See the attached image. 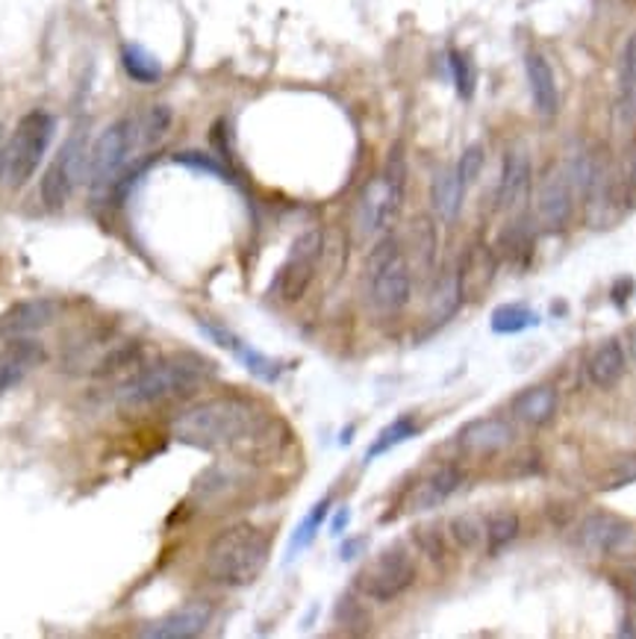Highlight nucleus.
<instances>
[{
	"mask_svg": "<svg viewBox=\"0 0 636 639\" xmlns=\"http://www.w3.org/2000/svg\"><path fill=\"white\" fill-rule=\"evenodd\" d=\"M265 413L242 396L206 398L201 404L189 407L171 424L174 440L201 452H227L260 436Z\"/></svg>",
	"mask_w": 636,
	"mask_h": 639,
	"instance_id": "nucleus-1",
	"label": "nucleus"
},
{
	"mask_svg": "<svg viewBox=\"0 0 636 639\" xmlns=\"http://www.w3.org/2000/svg\"><path fill=\"white\" fill-rule=\"evenodd\" d=\"M213 377H216V363L213 360H206L204 354H195V351H180V354H169V357L157 360L154 366L141 368L133 377H127L118 386L115 398L127 410L166 404V401H174V398L192 396Z\"/></svg>",
	"mask_w": 636,
	"mask_h": 639,
	"instance_id": "nucleus-2",
	"label": "nucleus"
},
{
	"mask_svg": "<svg viewBox=\"0 0 636 639\" xmlns=\"http://www.w3.org/2000/svg\"><path fill=\"white\" fill-rule=\"evenodd\" d=\"M272 536L257 525H230L206 546L204 572L218 586H251L269 566Z\"/></svg>",
	"mask_w": 636,
	"mask_h": 639,
	"instance_id": "nucleus-3",
	"label": "nucleus"
},
{
	"mask_svg": "<svg viewBox=\"0 0 636 639\" xmlns=\"http://www.w3.org/2000/svg\"><path fill=\"white\" fill-rule=\"evenodd\" d=\"M54 133H57V118L45 110H33L15 124V130L7 141V160H3L7 186L21 189L36 178L38 166L54 141Z\"/></svg>",
	"mask_w": 636,
	"mask_h": 639,
	"instance_id": "nucleus-4",
	"label": "nucleus"
},
{
	"mask_svg": "<svg viewBox=\"0 0 636 639\" xmlns=\"http://www.w3.org/2000/svg\"><path fill=\"white\" fill-rule=\"evenodd\" d=\"M365 283H368V301L377 312H398L407 307L412 295V272L398 239L386 236L372 251L365 263Z\"/></svg>",
	"mask_w": 636,
	"mask_h": 639,
	"instance_id": "nucleus-5",
	"label": "nucleus"
},
{
	"mask_svg": "<svg viewBox=\"0 0 636 639\" xmlns=\"http://www.w3.org/2000/svg\"><path fill=\"white\" fill-rule=\"evenodd\" d=\"M139 127L136 118H122V122L110 124L106 130L94 139L89 148V169H86V180L94 195L113 192L127 166H130L133 153L139 151Z\"/></svg>",
	"mask_w": 636,
	"mask_h": 639,
	"instance_id": "nucleus-6",
	"label": "nucleus"
},
{
	"mask_svg": "<svg viewBox=\"0 0 636 639\" xmlns=\"http://www.w3.org/2000/svg\"><path fill=\"white\" fill-rule=\"evenodd\" d=\"M419 578V566L416 557L404 543L386 546L381 555H375L368 563L356 572L354 590L368 602L389 604L395 598H401L412 583Z\"/></svg>",
	"mask_w": 636,
	"mask_h": 639,
	"instance_id": "nucleus-7",
	"label": "nucleus"
},
{
	"mask_svg": "<svg viewBox=\"0 0 636 639\" xmlns=\"http://www.w3.org/2000/svg\"><path fill=\"white\" fill-rule=\"evenodd\" d=\"M86 169H89V136H86L83 127H77L63 148L57 151V157L50 160V166L42 174V183H38V198L47 209H63L68 201L75 198L77 186L83 183Z\"/></svg>",
	"mask_w": 636,
	"mask_h": 639,
	"instance_id": "nucleus-8",
	"label": "nucleus"
},
{
	"mask_svg": "<svg viewBox=\"0 0 636 639\" xmlns=\"http://www.w3.org/2000/svg\"><path fill=\"white\" fill-rule=\"evenodd\" d=\"M321 251H325V236H321L318 227L304 230L292 242L289 254L283 260L281 272H277L272 286V292L283 304H295L307 295L309 283H313L318 272V263H321Z\"/></svg>",
	"mask_w": 636,
	"mask_h": 639,
	"instance_id": "nucleus-9",
	"label": "nucleus"
},
{
	"mask_svg": "<svg viewBox=\"0 0 636 639\" xmlns=\"http://www.w3.org/2000/svg\"><path fill=\"white\" fill-rule=\"evenodd\" d=\"M404 198V166L401 160L389 162V169L368 183V189L360 198V207H356V225H360V233L375 236L381 233L393 216L398 213Z\"/></svg>",
	"mask_w": 636,
	"mask_h": 639,
	"instance_id": "nucleus-10",
	"label": "nucleus"
},
{
	"mask_svg": "<svg viewBox=\"0 0 636 639\" xmlns=\"http://www.w3.org/2000/svg\"><path fill=\"white\" fill-rule=\"evenodd\" d=\"M631 534H634V525L627 518L601 510V513H590V516L580 518L578 530H575V543L587 555H616L618 548L627 546Z\"/></svg>",
	"mask_w": 636,
	"mask_h": 639,
	"instance_id": "nucleus-11",
	"label": "nucleus"
},
{
	"mask_svg": "<svg viewBox=\"0 0 636 639\" xmlns=\"http://www.w3.org/2000/svg\"><path fill=\"white\" fill-rule=\"evenodd\" d=\"M571 178L566 171L552 169L540 183L536 192V218L543 225L545 233H560L566 230L571 218V207H575V192H571Z\"/></svg>",
	"mask_w": 636,
	"mask_h": 639,
	"instance_id": "nucleus-12",
	"label": "nucleus"
},
{
	"mask_svg": "<svg viewBox=\"0 0 636 639\" xmlns=\"http://www.w3.org/2000/svg\"><path fill=\"white\" fill-rule=\"evenodd\" d=\"M209 621H213V604L204 602V598H195V602L180 604V607H174L171 613H166L162 619L150 621L148 628L139 630V637L192 639V637H201Z\"/></svg>",
	"mask_w": 636,
	"mask_h": 639,
	"instance_id": "nucleus-13",
	"label": "nucleus"
},
{
	"mask_svg": "<svg viewBox=\"0 0 636 639\" xmlns=\"http://www.w3.org/2000/svg\"><path fill=\"white\" fill-rule=\"evenodd\" d=\"M459 483H463V469H459L457 463H440V466H433V469L407 492L404 510H410V513H424V510L442 507V504L457 492Z\"/></svg>",
	"mask_w": 636,
	"mask_h": 639,
	"instance_id": "nucleus-14",
	"label": "nucleus"
},
{
	"mask_svg": "<svg viewBox=\"0 0 636 639\" xmlns=\"http://www.w3.org/2000/svg\"><path fill=\"white\" fill-rule=\"evenodd\" d=\"M59 319V304L54 298H30L12 304L10 310L0 312V339H24L38 330L50 328Z\"/></svg>",
	"mask_w": 636,
	"mask_h": 639,
	"instance_id": "nucleus-15",
	"label": "nucleus"
},
{
	"mask_svg": "<svg viewBox=\"0 0 636 639\" xmlns=\"http://www.w3.org/2000/svg\"><path fill=\"white\" fill-rule=\"evenodd\" d=\"M515 433L513 427L504 422V419H477V422H468L463 431L457 433V448L466 457H496L513 445Z\"/></svg>",
	"mask_w": 636,
	"mask_h": 639,
	"instance_id": "nucleus-16",
	"label": "nucleus"
},
{
	"mask_svg": "<svg viewBox=\"0 0 636 639\" xmlns=\"http://www.w3.org/2000/svg\"><path fill=\"white\" fill-rule=\"evenodd\" d=\"M45 349L33 336L7 339L0 345V396H7L12 386H19L36 366L45 363Z\"/></svg>",
	"mask_w": 636,
	"mask_h": 639,
	"instance_id": "nucleus-17",
	"label": "nucleus"
},
{
	"mask_svg": "<svg viewBox=\"0 0 636 639\" xmlns=\"http://www.w3.org/2000/svg\"><path fill=\"white\" fill-rule=\"evenodd\" d=\"M524 75H527V85H531V98H534L536 113L543 118H554L560 110V89H557V77L545 54L531 50L524 57Z\"/></svg>",
	"mask_w": 636,
	"mask_h": 639,
	"instance_id": "nucleus-18",
	"label": "nucleus"
},
{
	"mask_svg": "<svg viewBox=\"0 0 636 639\" xmlns=\"http://www.w3.org/2000/svg\"><path fill=\"white\" fill-rule=\"evenodd\" d=\"M531 174H534V169H531V157H527L522 148L507 151L501 180H498L496 207L498 209L519 207V204L527 198V192H531Z\"/></svg>",
	"mask_w": 636,
	"mask_h": 639,
	"instance_id": "nucleus-19",
	"label": "nucleus"
},
{
	"mask_svg": "<svg viewBox=\"0 0 636 639\" xmlns=\"http://www.w3.org/2000/svg\"><path fill=\"white\" fill-rule=\"evenodd\" d=\"M557 404L560 401H557L554 386H531V389H524L522 396L513 401V413L527 427H545V424L554 422Z\"/></svg>",
	"mask_w": 636,
	"mask_h": 639,
	"instance_id": "nucleus-20",
	"label": "nucleus"
},
{
	"mask_svg": "<svg viewBox=\"0 0 636 639\" xmlns=\"http://www.w3.org/2000/svg\"><path fill=\"white\" fill-rule=\"evenodd\" d=\"M625 349H622V342L618 339H607V342H601L599 349L592 351V357L587 360V377H590L592 386H599V389H610V386H616L625 375Z\"/></svg>",
	"mask_w": 636,
	"mask_h": 639,
	"instance_id": "nucleus-21",
	"label": "nucleus"
},
{
	"mask_svg": "<svg viewBox=\"0 0 636 639\" xmlns=\"http://www.w3.org/2000/svg\"><path fill=\"white\" fill-rule=\"evenodd\" d=\"M433 209L442 221H457L459 209H463V198H466V186L459 183L457 169H445L433 178L431 186Z\"/></svg>",
	"mask_w": 636,
	"mask_h": 639,
	"instance_id": "nucleus-22",
	"label": "nucleus"
},
{
	"mask_svg": "<svg viewBox=\"0 0 636 639\" xmlns=\"http://www.w3.org/2000/svg\"><path fill=\"white\" fill-rule=\"evenodd\" d=\"M412 436H419V424H416V419H412V415H398V419L386 424L384 431L375 436V442L368 445V452H365V463L384 457V454H389L393 448L404 445V442H410Z\"/></svg>",
	"mask_w": 636,
	"mask_h": 639,
	"instance_id": "nucleus-23",
	"label": "nucleus"
},
{
	"mask_svg": "<svg viewBox=\"0 0 636 639\" xmlns=\"http://www.w3.org/2000/svg\"><path fill=\"white\" fill-rule=\"evenodd\" d=\"M618 110L625 122H636V33L627 38L622 54V77H618Z\"/></svg>",
	"mask_w": 636,
	"mask_h": 639,
	"instance_id": "nucleus-24",
	"label": "nucleus"
},
{
	"mask_svg": "<svg viewBox=\"0 0 636 639\" xmlns=\"http://www.w3.org/2000/svg\"><path fill=\"white\" fill-rule=\"evenodd\" d=\"M448 536L454 539V546L459 551H468V555H475L480 548L487 546V525H484V518L475 516V513H459L448 522Z\"/></svg>",
	"mask_w": 636,
	"mask_h": 639,
	"instance_id": "nucleus-25",
	"label": "nucleus"
},
{
	"mask_svg": "<svg viewBox=\"0 0 636 639\" xmlns=\"http://www.w3.org/2000/svg\"><path fill=\"white\" fill-rule=\"evenodd\" d=\"M492 333H504V336H513V333H524L540 324V312H534L524 304H501L496 312H492Z\"/></svg>",
	"mask_w": 636,
	"mask_h": 639,
	"instance_id": "nucleus-26",
	"label": "nucleus"
},
{
	"mask_svg": "<svg viewBox=\"0 0 636 639\" xmlns=\"http://www.w3.org/2000/svg\"><path fill=\"white\" fill-rule=\"evenodd\" d=\"M122 62L124 71L130 75V80L136 83H159V77H162V66L157 62V57L145 50L141 45H124L122 47Z\"/></svg>",
	"mask_w": 636,
	"mask_h": 639,
	"instance_id": "nucleus-27",
	"label": "nucleus"
},
{
	"mask_svg": "<svg viewBox=\"0 0 636 639\" xmlns=\"http://www.w3.org/2000/svg\"><path fill=\"white\" fill-rule=\"evenodd\" d=\"M328 510L330 499H321L318 504H313V510H309L307 516L300 518V525L295 527V534H292L289 539V560L292 557H298L304 548L313 546V539L318 536V527L325 525V518H328Z\"/></svg>",
	"mask_w": 636,
	"mask_h": 639,
	"instance_id": "nucleus-28",
	"label": "nucleus"
},
{
	"mask_svg": "<svg viewBox=\"0 0 636 639\" xmlns=\"http://www.w3.org/2000/svg\"><path fill=\"white\" fill-rule=\"evenodd\" d=\"M519 530H522V522H519L513 510H498V513H492L487 522L489 555H498L501 548L510 546L515 536H519Z\"/></svg>",
	"mask_w": 636,
	"mask_h": 639,
	"instance_id": "nucleus-29",
	"label": "nucleus"
},
{
	"mask_svg": "<svg viewBox=\"0 0 636 639\" xmlns=\"http://www.w3.org/2000/svg\"><path fill=\"white\" fill-rule=\"evenodd\" d=\"M136 127H139L141 148H150V145H157V141L169 133L171 110L162 104L150 106V110H145V113L136 118Z\"/></svg>",
	"mask_w": 636,
	"mask_h": 639,
	"instance_id": "nucleus-30",
	"label": "nucleus"
},
{
	"mask_svg": "<svg viewBox=\"0 0 636 639\" xmlns=\"http://www.w3.org/2000/svg\"><path fill=\"white\" fill-rule=\"evenodd\" d=\"M636 483V454H625V457H616L610 463L607 469L599 475V489L601 492H616V489H625Z\"/></svg>",
	"mask_w": 636,
	"mask_h": 639,
	"instance_id": "nucleus-31",
	"label": "nucleus"
},
{
	"mask_svg": "<svg viewBox=\"0 0 636 639\" xmlns=\"http://www.w3.org/2000/svg\"><path fill=\"white\" fill-rule=\"evenodd\" d=\"M448 66H451V77H454V85H457V94L463 101H468L475 94V66L472 59L463 54V50H451L448 54Z\"/></svg>",
	"mask_w": 636,
	"mask_h": 639,
	"instance_id": "nucleus-32",
	"label": "nucleus"
},
{
	"mask_svg": "<svg viewBox=\"0 0 636 639\" xmlns=\"http://www.w3.org/2000/svg\"><path fill=\"white\" fill-rule=\"evenodd\" d=\"M484 162H487V153H484V148L480 145H468L466 151H463V157H459V162L454 166L457 169V178L463 186H472V183H477V178H480V171H484Z\"/></svg>",
	"mask_w": 636,
	"mask_h": 639,
	"instance_id": "nucleus-33",
	"label": "nucleus"
},
{
	"mask_svg": "<svg viewBox=\"0 0 636 639\" xmlns=\"http://www.w3.org/2000/svg\"><path fill=\"white\" fill-rule=\"evenodd\" d=\"M412 539L419 543L421 551L431 557L433 563H442V560H445V555H448V548H445V539H442L440 527H416Z\"/></svg>",
	"mask_w": 636,
	"mask_h": 639,
	"instance_id": "nucleus-34",
	"label": "nucleus"
},
{
	"mask_svg": "<svg viewBox=\"0 0 636 639\" xmlns=\"http://www.w3.org/2000/svg\"><path fill=\"white\" fill-rule=\"evenodd\" d=\"M174 160H178L180 166H189V169H197V171H209V174H218V178H225L227 174L216 160H209V157H204V153H197V151L178 153Z\"/></svg>",
	"mask_w": 636,
	"mask_h": 639,
	"instance_id": "nucleus-35",
	"label": "nucleus"
},
{
	"mask_svg": "<svg viewBox=\"0 0 636 639\" xmlns=\"http://www.w3.org/2000/svg\"><path fill=\"white\" fill-rule=\"evenodd\" d=\"M631 292H634V281H631V277H622V281L613 286V304L625 307L627 298H631Z\"/></svg>",
	"mask_w": 636,
	"mask_h": 639,
	"instance_id": "nucleus-36",
	"label": "nucleus"
},
{
	"mask_svg": "<svg viewBox=\"0 0 636 639\" xmlns=\"http://www.w3.org/2000/svg\"><path fill=\"white\" fill-rule=\"evenodd\" d=\"M625 183H627V192H636V141H634V148H631V153H627Z\"/></svg>",
	"mask_w": 636,
	"mask_h": 639,
	"instance_id": "nucleus-37",
	"label": "nucleus"
},
{
	"mask_svg": "<svg viewBox=\"0 0 636 639\" xmlns=\"http://www.w3.org/2000/svg\"><path fill=\"white\" fill-rule=\"evenodd\" d=\"M348 522H351V510L342 507V510H339V513H337V516H333V522H330V534H333V536L345 534Z\"/></svg>",
	"mask_w": 636,
	"mask_h": 639,
	"instance_id": "nucleus-38",
	"label": "nucleus"
},
{
	"mask_svg": "<svg viewBox=\"0 0 636 639\" xmlns=\"http://www.w3.org/2000/svg\"><path fill=\"white\" fill-rule=\"evenodd\" d=\"M365 546V539H351V543H345L342 546V560H354L356 557V551Z\"/></svg>",
	"mask_w": 636,
	"mask_h": 639,
	"instance_id": "nucleus-39",
	"label": "nucleus"
},
{
	"mask_svg": "<svg viewBox=\"0 0 636 639\" xmlns=\"http://www.w3.org/2000/svg\"><path fill=\"white\" fill-rule=\"evenodd\" d=\"M627 351H631V357L636 360V324L627 330Z\"/></svg>",
	"mask_w": 636,
	"mask_h": 639,
	"instance_id": "nucleus-40",
	"label": "nucleus"
},
{
	"mask_svg": "<svg viewBox=\"0 0 636 639\" xmlns=\"http://www.w3.org/2000/svg\"><path fill=\"white\" fill-rule=\"evenodd\" d=\"M3 160H7V145L0 141V178H3Z\"/></svg>",
	"mask_w": 636,
	"mask_h": 639,
	"instance_id": "nucleus-41",
	"label": "nucleus"
}]
</instances>
